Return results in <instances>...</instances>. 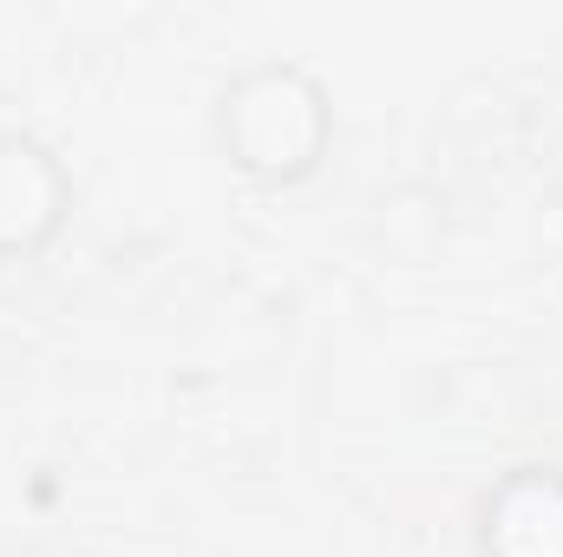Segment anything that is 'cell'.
I'll list each match as a JSON object with an SVG mask.
<instances>
[{
    "label": "cell",
    "mask_w": 563,
    "mask_h": 557,
    "mask_svg": "<svg viewBox=\"0 0 563 557\" xmlns=\"http://www.w3.org/2000/svg\"><path fill=\"white\" fill-rule=\"evenodd\" d=\"M66 204H73V184L59 157L26 132H0V263L53 243V230L66 223Z\"/></svg>",
    "instance_id": "obj_2"
},
{
    "label": "cell",
    "mask_w": 563,
    "mask_h": 557,
    "mask_svg": "<svg viewBox=\"0 0 563 557\" xmlns=\"http://www.w3.org/2000/svg\"><path fill=\"white\" fill-rule=\"evenodd\" d=\"M478 551L563 557V472L558 466H518L478 499Z\"/></svg>",
    "instance_id": "obj_3"
},
{
    "label": "cell",
    "mask_w": 563,
    "mask_h": 557,
    "mask_svg": "<svg viewBox=\"0 0 563 557\" xmlns=\"http://www.w3.org/2000/svg\"><path fill=\"white\" fill-rule=\"evenodd\" d=\"M217 132L230 144V164L263 177V184H295L321 164L328 144V92L301 66H250L243 79L223 86Z\"/></svg>",
    "instance_id": "obj_1"
}]
</instances>
